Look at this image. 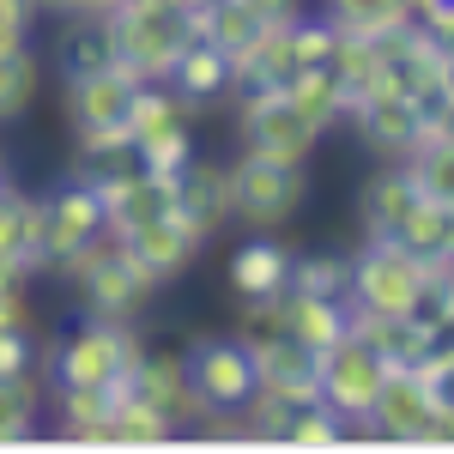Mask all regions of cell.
Segmentation results:
<instances>
[{"label": "cell", "mask_w": 454, "mask_h": 454, "mask_svg": "<svg viewBox=\"0 0 454 454\" xmlns=\"http://www.w3.org/2000/svg\"><path fill=\"white\" fill-rule=\"evenodd\" d=\"M424 285H430V261H419L394 237H364L346 273V315H412Z\"/></svg>", "instance_id": "cell-2"}, {"label": "cell", "mask_w": 454, "mask_h": 454, "mask_svg": "<svg viewBox=\"0 0 454 454\" xmlns=\"http://www.w3.org/2000/svg\"><path fill=\"white\" fill-rule=\"evenodd\" d=\"M6 188H12V170H6V158H0V194H6Z\"/></svg>", "instance_id": "cell-41"}, {"label": "cell", "mask_w": 454, "mask_h": 454, "mask_svg": "<svg viewBox=\"0 0 454 454\" xmlns=\"http://www.w3.org/2000/svg\"><path fill=\"white\" fill-rule=\"evenodd\" d=\"M55 273H67V279L85 291V315H104V321H134V315L152 303V291H158V279L128 254L121 237L85 243L73 261H61Z\"/></svg>", "instance_id": "cell-4"}, {"label": "cell", "mask_w": 454, "mask_h": 454, "mask_svg": "<svg viewBox=\"0 0 454 454\" xmlns=\"http://www.w3.org/2000/svg\"><path fill=\"white\" fill-rule=\"evenodd\" d=\"M121 128H128V140L140 152V164L158 176H182L194 164V152H200L194 145V104H182L164 79H140L134 85Z\"/></svg>", "instance_id": "cell-3"}, {"label": "cell", "mask_w": 454, "mask_h": 454, "mask_svg": "<svg viewBox=\"0 0 454 454\" xmlns=\"http://www.w3.org/2000/svg\"><path fill=\"white\" fill-rule=\"evenodd\" d=\"M134 85H140V79L121 67V61H115V67H98V73H73V79H67L73 134H91V128H121Z\"/></svg>", "instance_id": "cell-14"}, {"label": "cell", "mask_w": 454, "mask_h": 454, "mask_svg": "<svg viewBox=\"0 0 454 454\" xmlns=\"http://www.w3.org/2000/svg\"><path fill=\"white\" fill-rule=\"evenodd\" d=\"M36 370L31 376H0V449L36 436Z\"/></svg>", "instance_id": "cell-32"}, {"label": "cell", "mask_w": 454, "mask_h": 454, "mask_svg": "<svg viewBox=\"0 0 454 454\" xmlns=\"http://www.w3.org/2000/svg\"><path fill=\"white\" fill-rule=\"evenodd\" d=\"M121 243H128V254H134V261H140V267H145L158 285L176 279V273H182V267L200 254V237L182 224V212H176V207L164 212V218H145V224H134Z\"/></svg>", "instance_id": "cell-17"}, {"label": "cell", "mask_w": 454, "mask_h": 454, "mask_svg": "<svg viewBox=\"0 0 454 454\" xmlns=\"http://www.w3.org/2000/svg\"><path fill=\"white\" fill-rule=\"evenodd\" d=\"M424 194L406 182L400 164H387V170L370 176V188H364V237H394L400 231V218L419 207Z\"/></svg>", "instance_id": "cell-24"}, {"label": "cell", "mask_w": 454, "mask_h": 454, "mask_svg": "<svg viewBox=\"0 0 454 454\" xmlns=\"http://www.w3.org/2000/svg\"><path fill=\"white\" fill-rule=\"evenodd\" d=\"M351 327V315L340 297H315V291H279V333L303 351H327Z\"/></svg>", "instance_id": "cell-18"}, {"label": "cell", "mask_w": 454, "mask_h": 454, "mask_svg": "<svg viewBox=\"0 0 454 454\" xmlns=\"http://www.w3.org/2000/svg\"><path fill=\"white\" fill-rule=\"evenodd\" d=\"M321 19L346 36H394L406 31V0H327Z\"/></svg>", "instance_id": "cell-26"}, {"label": "cell", "mask_w": 454, "mask_h": 454, "mask_svg": "<svg viewBox=\"0 0 454 454\" xmlns=\"http://www.w3.org/2000/svg\"><path fill=\"white\" fill-rule=\"evenodd\" d=\"M237 128H243V152H261L273 164H303L321 140L279 91H237Z\"/></svg>", "instance_id": "cell-12"}, {"label": "cell", "mask_w": 454, "mask_h": 454, "mask_svg": "<svg viewBox=\"0 0 454 454\" xmlns=\"http://www.w3.org/2000/svg\"><path fill=\"white\" fill-rule=\"evenodd\" d=\"M279 442L285 449H340L346 442V419L333 406H321V400H303V406H291Z\"/></svg>", "instance_id": "cell-31"}, {"label": "cell", "mask_w": 454, "mask_h": 454, "mask_svg": "<svg viewBox=\"0 0 454 454\" xmlns=\"http://www.w3.org/2000/svg\"><path fill=\"white\" fill-rule=\"evenodd\" d=\"M31 25H36V6H31V0H0V49L31 43Z\"/></svg>", "instance_id": "cell-37"}, {"label": "cell", "mask_w": 454, "mask_h": 454, "mask_svg": "<svg viewBox=\"0 0 454 454\" xmlns=\"http://www.w3.org/2000/svg\"><path fill=\"white\" fill-rule=\"evenodd\" d=\"M140 333L128 321H104V315H85L61 346L49 351V382L55 387H98L109 394L115 382H128L134 357H140Z\"/></svg>", "instance_id": "cell-5"}, {"label": "cell", "mask_w": 454, "mask_h": 454, "mask_svg": "<svg viewBox=\"0 0 454 454\" xmlns=\"http://www.w3.org/2000/svg\"><path fill=\"white\" fill-rule=\"evenodd\" d=\"M224 279H231V291H237V303H254V297H279L285 285H291V248L273 243V231H261V237H248V243L231 254Z\"/></svg>", "instance_id": "cell-19"}, {"label": "cell", "mask_w": 454, "mask_h": 454, "mask_svg": "<svg viewBox=\"0 0 454 454\" xmlns=\"http://www.w3.org/2000/svg\"><path fill=\"white\" fill-rule=\"evenodd\" d=\"M170 85L182 104H207V98H224L231 91V55L224 49H212L207 36H194L182 55H176V67H170Z\"/></svg>", "instance_id": "cell-22"}, {"label": "cell", "mask_w": 454, "mask_h": 454, "mask_svg": "<svg viewBox=\"0 0 454 454\" xmlns=\"http://www.w3.org/2000/svg\"><path fill=\"white\" fill-rule=\"evenodd\" d=\"M243 346H248V364H254V387L261 394H273L285 406L315 400V351L291 346L285 333H273V340H243Z\"/></svg>", "instance_id": "cell-15"}, {"label": "cell", "mask_w": 454, "mask_h": 454, "mask_svg": "<svg viewBox=\"0 0 454 454\" xmlns=\"http://www.w3.org/2000/svg\"><path fill=\"white\" fill-rule=\"evenodd\" d=\"M0 261L36 267V194H25V188L0 194Z\"/></svg>", "instance_id": "cell-30"}, {"label": "cell", "mask_w": 454, "mask_h": 454, "mask_svg": "<svg viewBox=\"0 0 454 454\" xmlns=\"http://www.w3.org/2000/svg\"><path fill=\"white\" fill-rule=\"evenodd\" d=\"M382 382H387V357L370 346V340H357L351 327L327 351H315V400L333 406L346 424L370 419V406H376Z\"/></svg>", "instance_id": "cell-8"}, {"label": "cell", "mask_w": 454, "mask_h": 454, "mask_svg": "<svg viewBox=\"0 0 454 454\" xmlns=\"http://www.w3.org/2000/svg\"><path fill=\"white\" fill-rule=\"evenodd\" d=\"M400 442V449H449L454 436V412H449V387L419 382L412 370H387L382 394L370 406L364 424H346V442Z\"/></svg>", "instance_id": "cell-1"}, {"label": "cell", "mask_w": 454, "mask_h": 454, "mask_svg": "<svg viewBox=\"0 0 454 454\" xmlns=\"http://www.w3.org/2000/svg\"><path fill=\"white\" fill-rule=\"evenodd\" d=\"M31 6H36V12H67L73 0H31Z\"/></svg>", "instance_id": "cell-39"}, {"label": "cell", "mask_w": 454, "mask_h": 454, "mask_svg": "<svg viewBox=\"0 0 454 454\" xmlns=\"http://www.w3.org/2000/svg\"><path fill=\"white\" fill-rule=\"evenodd\" d=\"M279 98L291 109H297V115H303V121H309L315 134H327V128H340V121H346V85H340V79H333V67H303V73H291V79H285L279 85Z\"/></svg>", "instance_id": "cell-20"}, {"label": "cell", "mask_w": 454, "mask_h": 454, "mask_svg": "<svg viewBox=\"0 0 454 454\" xmlns=\"http://www.w3.org/2000/svg\"><path fill=\"white\" fill-rule=\"evenodd\" d=\"M406 25L449 43V31H454V0H406Z\"/></svg>", "instance_id": "cell-36"}, {"label": "cell", "mask_w": 454, "mask_h": 454, "mask_svg": "<svg viewBox=\"0 0 454 454\" xmlns=\"http://www.w3.org/2000/svg\"><path fill=\"white\" fill-rule=\"evenodd\" d=\"M176 212H182V224L212 243L224 224H231V182H224V164H212L194 152V164L176 176Z\"/></svg>", "instance_id": "cell-16"}, {"label": "cell", "mask_w": 454, "mask_h": 454, "mask_svg": "<svg viewBox=\"0 0 454 454\" xmlns=\"http://www.w3.org/2000/svg\"><path fill=\"white\" fill-rule=\"evenodd\" d=\"M31 273L25 261H0V327H31Z\"/></svg>", "instance_id": "cell-34"}, {"label": "cell", "mask_w": 454, "mask_h": 454, "mask_svg": "<svg viewBox=\"0 0 454 454\" xmlns=\"http://www.w3.org/2000/svg\"><path fill=\"white\" fill-rule=\"evenodd\" d=\"M182 364H188L194 394L207 400V412H243V400L254 394V364H248V346L237 340V333L188 340Z\"/></svg>", "instance_id": "cell-11"}, {"label": "cell", "mask_w": 454, "mask_h": 454, "mask_svg": "<svg viewBox=\"0 0 454 454\" xmlns=\"http://www.w3.org/2000/svg\"><path fill=\"white\" fill-rule=\"evenodd\" d=\"M248 12H254L261 25H285V19L303 12V0H248Z\"/></svg>", "instance_id": "cell-38"}, {"label": "cell", "mask_w": 454, "mask_h": 454, "mask_svg": "<svg viewBox=\"0 0 454 454\" xmlns=\"http://www.w3.org/2000/svg\"><path fill=\"white\" fill-rule=\"evenodd\" d=\"M346 121L364 134V145H370L376 158H387V164H400V158L412 152V140H419V128H424L412 91H406L394 73H382L370 91H357V98H351Z\"/></svg>", "instance_id": "cell-10"}, {"label": "cell", "mask_w": 454, "mask_h": 454, "mask_svg": "<svg viewBox=\"0 0 454 454\" xmlns=\"http://www.w3.org/2000/svg\"><path fill=\"white\" fill-rule=\"evenodd\" d=\"M109 31H115V61L134 79H170L176 55L194 43V19L170 0H121L109 12Z\"/></svg>", "instance_id": "cell-6"}, {"label": "cell", "mask_w": 454, "mask_h": 454, "mask_svg": "<svg viewBox=\"0 0 454 454\" xmlns=\"http://www.w3.org/2000/svg\"><path fill=\"white\" fill-rule=\"evenodd\" d=\"M394 243L412 248L419 261H449L454 254V200H419V207L400 218Z\"/></svg>", "instance_id": "cell-25"}, {"label": "cell", "mask_w": 454, "mask_h": 454, "mask_svg": "<svg viewBox=\"0 0 454 454\" xmlns=\"http://www.w3.org/2000/svg\"><path fill=\"white\" fill-rule=\"evenodd\" d=\"M36 85H43V61L31 43L0 49V121H19L36 104Z\"/></svg>", "instance_id": "cell-29"}, {"label": "cell", "mask_w": 454, "mask_h": 454, "mask_svg": "<svg viewBox=\"0 0 454 454\" xmlns=\"http://www.w3.org/2000/svg\"><path fill=\"white\" fill-rule=\"evenodd\" d=\"M55 406H61V436L67 442L109 449V394H98V387H55Z\"/></svg>", "instance_id": "cell-28"}, {"label": "cell", "mask_w": 454, "mask_h": 454, "mask_svg": "<svg viewBox=\"0 0 454 454\" xmlns=\"http://www.w3.org/2000/svg\"><path fill=\"white\" fill-rule=\"evenodd\" d=\"M31 370H36L31 327H0V376H31Z\"/></svg>", "instance_id": "cell-35"}, {"label": "cell", "mask_w": 454, "mask_h": 454, "mask_svg": "<svg viewBox=\"0 0 454 454\" xmlns=\"http://www.w3.org/2000/svg\"><path fill=\"white\" fill-rule=\"evenodd\" d=\"M224 182H231V218H243L248 231H279L297 218L309 182H303V164H273L261 152H243L237 164H224Z\"/></svg>", "instance_id": "cell-7"}, {"label": "cell", "mask_w": 454, "mask_h": 454, "mask_svg": "<svg viewBox=\"0 0 454 454\" xmlns=\"http://www.w3.org/2000/svg\"><path fill=\"white\" fill-rule=\"evenodd\" d=\"M128 387L140 394L145 406H158L164 419L176 424V436H188L194 424L207 419V400L194 394V382H188V364H182V351H145L134 357V370H128Z\"/></svg>", "instance_id": "cell-13"}, {"label": "cell", "mask_w": 454, "mask_h": 454, "mask_svg": "<svg viewBox=\"0 0 454 454\" xmlns=\"http://www.w3.org/2000/svg\"><path fill=\"white\" fill-rule=\"evenodd\" d=\"M98 237H109L104 194H98L85 176H67L55 194H36V273L73 261L79 248L98 243Z\"/></svg>", "instance_id": "cell-9"}, {"label": "cell", "mask_w": 454, "mask_h": 454, "mask_svg": "<svg viewBox=\"0 0 454 454\" xmlns=\"http://www.w3.org/2000/svg\"><path fill=\"white\" fill-rule=\"evenodd\" d=\"M152 442H176V424L145 406L128 382L109 387V449H152Z\"/></svg>", "instance_id": "cell-23"}, {"label": "cell", "mask_w": 454, "mask_h": 454, "mask_svg": "<svg viewBox=\"0 0 454 454\" xmlns=\"http://www.w3.org/2000/svg\"><path fill=\"white\" fill-rule=\"evenodd\" d=\"M55 61L61 73H98L115 67V31H109V12H67L61 25V43H55Z\"/></svg>", "instance_id": "cell-21"}, {"label": "cell", "mask_w": 454, "mask_h": 454, "mask_svg": "<svg viewBox=\"0 0 454 454\" xmlns=\"http://www.w3.org/2000/svg\"><path fill=\"white\" fill-rule=\"evenodd\" d=\"M327 67H333V79L346 85V98L370 91V85H376V79L387 73V49H382V36H346V31H340L333 55H327Z\"/></svg>", "instance_id": "cell-27"}, {"label": "cell", "mask_w": 454, "mask_h": 454, "mask_svg": "<svg viewBox=\"0 0 454 454\" xmlns=\"http://www.w3.org/2000/svg\"><path fill=\"white\" fill-rule=\"evenodd\" d=\"M346 273L351 254H291V291H315V297L346 303Z\"/></svg>", "instance_id": "cell-33"}, {"label": "cell", "mask_w": 454, "mask_h": 454, "mask_svg": "<svg viewBox=\"0 0 454 454\" xmlns=\"http://www.w3.org/2000/svg\"><path fill=\"white\" fill-rule=\"evenodd\" d=\"M170 6H182V12H188V19H194V12H200V6H212V0H170Z\"/></svg>", "instance_id": "cell-40"}]
</instances>
